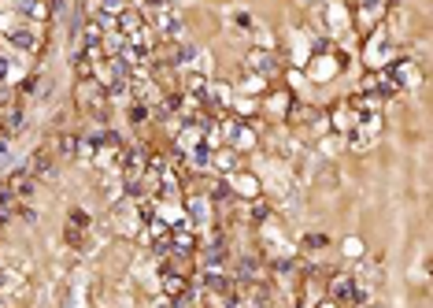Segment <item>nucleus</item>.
I'll return each mask as SVG.
<instances>
[{
    "label": "nucleus",
    "mask_w": 433,
    "mask_h": 308,
    "mask_svg": "<svg viewBox=\"0 0 433 308\" xmlns=\"http://www.w3.org/2000/svg\"><path fill=\"white\" fill-rule=\"evenodd\" d=\"M75 97H78L82 108H89V112H97V115L108 108V93H104V86H100L97 78H82L78 89H75Z\"/></svg>",
    "instance_id": "f257e3e1"
},
{
    "label": "nucleus",
    "mask_w": 433,
    "mask_h": 308,
    "mask_svg": "<svg viewBox=\"0 0 433 308\" xmlns=\"http://www.w3.org/2000/svg\"><path fill=\"white\" fill-rule=\"evenodd\" d=\"M385 12H389V0H359V12H356V26L359 30H378V23L385 19Z\"/></svg>",
    "instance_id": "f03ea898"
},
{
    "label": "nucleus",
    "mask_w": 433,
    "mask_h": 308,
    "mask_svg": "<svg viewBox=\"0 0 433 308\" xmlns=\"http://www.w3.org/2000/svg\"><path fill=\"white\" fill-rule=\"evenodd\" d=\"M389 75H393V82H396L400 93H404V89H419V82H422V67L415 60H396Z\"/></svg>",
    "instance_id": "7ed1b4c3"
},
{
    "label": "nucleus",
    "mask_w": 433,
    "mask_h": 308,
    "mask_svg": "<svg viewBox=\"0 0 433 308\" xmlns=\"http://www.w3.org/2000/svg\"><path fill=\"white\" fill-rule=\"evenodd\" d=\"M319 56L322 60L311 63V78H315V82H330V78L341 71V56H337V49H330V45H322Z\"/></svg>",
    "instance_id": "20e7f679"
},
{
    "label": "nucleus",
    "mask_w": 433,
    "mask_h": 308,
    "mask_svg": "<svg viewBox=\"0 0 433 308\" xmlns=\"http://www.w3.org/2000/svg\"><path fill=\"white\" fill-rule=\"evenodd\" d=\"M245 71H256V75H274L278 71V56H274V49H252L245 56Z\"/></svg>",
    "instance_id": "39448f33"
},
{
    "label": "nucleus",
    "mask_w": 433,
    "mask_h": 308,
    "mask_svg": "<svg viewBox=\"0 0 433 308\" xmlns=\"http://www.w3.org/2000/svg\"><path fill=\"white\" fill-rule=\"evenodd\" d=\"M326 119H330V126H334V134H341V138H345V134H348V130H356L359 115L352 112V104H348V101H345V104H337V108H334V112H330V115H326Z\"/></svg>",
    "instance_id": "423d86ee"
},
{
    "label": "nucleus",
    "mask_w": 433,
    "mask_h": 308,
    "mask_svg": "<svg viewBox=\"0 0 433 308\" xmlns=\"http://www.w3.org/2000/svg\"><path fill=\"white\" fill-rule=\"evenodd\" d=\"M186 289H189V283H186V275H182V271H163V275H160V294L167 297V301L186 297Z\"/></svg>",
    "instance_id": "0eeeda50"
},
{
    "label": "nucleus",
    "mask_w": 433,
    "mask_h": 308,
    "mask_svg": "<svg viewBox=\"0 0 433 308\" xmlns=\"http://www.w3.org/2000/svg\"><path fill=\"white\" fill-rule=\"evenodd\" d=\"M23 82V60L12 52H0V86H15Z\"/></svg>",
    "instance_id": "6e6552de"
},
{
    "label": "nucleus",
    "mask_w": 433,
    "mask_h": 308,
    "mask_svg": "<svg viewBox=\"0 0 433 308\" xmlns=\"http://www.w3.org/2000/svg\"><path fill=\"white\" fill-rule=\"evenodd\" d=\"M330 294L337 297V301H352L356 297V279H348V275H334V283H330Z\"/></svg>",
    "instance_id": "1a4fd4ad"
},
{
    "label": "nucleus",
    "mask_w": 433,
    "mask_h": 308,
    "mask_svg": "<svg viewBox=\"0 0 433 308\" xmlns=\"http://www.w3.org/2000/svg\"><path fill=\"white\" fill-rule=\"evenodd\" d=\"M237 89H245V93H267V78L256 75V71H245V75H241V86H237Z\"/></svg>",
    "instance_id": "9d476101"
},
{
    "label": "nucleus",
    "mask_w": 433,
    "mask_h": 308,
    "mask_svg": "<svg viewBox=\"0 0 433 308\" xmlns=\"http://www.w3.org/2000/svg\"><path fill=\"white\" fill-rule=\"evenodd\" d=\"M326 15H330V26H334V30H345L348 26V8L341 4V0H334V4L326 8Z\"/></svg>",
    "instance_id": "9b49d317"
},
{
    "label": "nucleus",
    "mask_w": 433,
    "mask_h": 308,
    "mask_svg": "<svg viewBox=\"0 0 433 308\" xmlns=\"http://www.w3.org/2000/svg\"><path fill=\"white\" fill-rule=\"evenodd\" d=\"M289 104H293V97H289V89H278V93L271 97V101H267V108H271L274 115H285L289 112Z\"/></svg>",
    "instance_id": "f8f14e48"
},
{
    "label": "nucleus",
    "mask_w": 433,
    "mask_h": 308,
    "mask_svg": "<svg viewBox=\"0 0 433 308\" xmlns=\"http://www.w3.org/2000/svg\"><path fill=\"white\" fill-rule=\"evenodd\" d=\"M359 252H363V241H359V238H348V241H345V257H359Z\"/></svg>",
    "instance_id": "ddd939ff"
},
{
    "label": "nucleus",
    "mask_w": 433,
    "mask_h": 308,
    "mask_svg": "<svg viewBox=\"0 0 433 308\" xmlns=\"http://www.w3.org/2000/svg\"><path fill=\"white\" fill-rule=\"evenodd\" d=\"M174 4H189V0H174Z\"/></svg>",
    "instance_id": "4468645a"
},
{
    "label": "nucleus",
    "mask_w": 433,
    "mask_h": 308,
    "mask_svg": "<svg viewBox=\"0 0 433 308\" xmlns=\"http://www.w3.org/2000/svg\"><path fill=\"white\" fill-rule=\"evenodd\" d=\"M15 4H26V0H15Z\"/></svg>",
    "instance_id": "2eb2a0df"
}]
</instances>
